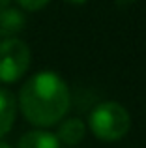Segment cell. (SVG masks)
<instances>
[{"instance_id":"obj_1","label":"cell","mask_w":146,"mask_h":148,"mask_svg":"<svg viewBox=\"0 0 146 148\" xmlns=\"http://www.w3.org/2000/svg\"><path fill=\"white\" fill-rule=\"evenodd\" d=\"M70 88L58 73L40 71L19 92V107L32 126L49 127L58 124L70 111Z\"/></svg>"},{"instance_id":"obj_2","label":"cell","mask_w":146,"mask_h":148,"mask_svg":"<svg viewBox=\"0 0 146 148\" xmlns=\"http://www.w3.org/2000/svg\"><path fill=\"white\" fill-rule=\"evenodd\" d=\"M88 124L98 139L105 143H114L128 135L131 127V116L124 105L116 101H105L90 112Z\"/></svg>"},{"instance_id":"obj_3","label":"cell","mask_w":146,"mask_h":148,"mask_svg":"<svg viewBox=\"0 0 146 148\" xmlns=\"http://www.w3.org/2000/svg\"><path fill=\"white\" fill-rule=\"evenodd\" d=\"M30 47L19 38L0 41V83H15L30 68Z\"/></svg>"},{"instance_id":"obj_4","label":"cell","mask_w":146,"mask_h":148,"mask_svg":"<svg viewBox=\"0 0 146 148\" xmlns=\"http://www.w3.org/2000/svg\"><path fill=\"white\" fill-rule=\"evenodd\" d=\"M26 25V19L23 11L15 10V8H4L0 10V40H8V38H15Z\"/></svg>"},{"instance_id":"obj_5","label":"cell","mask_w":146,"mask_h":148,"mask_svg":"<svg viewBox=\"0 0 146 148\" xmlns=\"http://www.w3.org/2000/svg\"><path fill=\"white\" fill-rule=\"evenodd\" d=\"M17 114V101L6 88H0V139L10 133Z\"/></svg>"},{"instance_id":"obj_6","label":"cell","mask_w":146,"mask_h":148,"mask_svg":"<svg viewBox=\"0 0 146 148\" xmlns=\"http://www.w3.org/2000/svg\"><path fill=\"white\" fill-rule=\"evenodd\" d=\"M17 148H60L56 135L45 130H34L25 133L17 143Z\"/></svg>"},{"instance_id":"obj_7","label":"cell","mask_w":146,"mask_h":148,"mask_svg":"<svg viewBox=\"0 0 146 148\" xmlns=\"http://www.w3.org/2000/svg\"><path fill=\"white\" fill-rule=\"evenodd\" d=\"M84 133H86V127H84L83 120L70 118V120H64L60 124L56 139H58V143H64L68 146H75L84 139Z\"/></svg>"},{"instance_id":"obj_8","label":"cell","mask_w":146,"mask_h":148,"mask_svg":"<svg viewBox=\"0 0 146 148\" xmlns=\"http://www.w3.org/2000/svg\"><path fill=\"white\" fill-rule=\"evenodd\" d=\"M51 0H17V4L26 11H38L41 8H45Z\"/></svg>"},{"instance_id":"obj_9","label":"cell","mask_w":146,"mask_h":148,"mask_svg":"<svg viewBox=\"0 0 146 148\" xmlns=\"http://www.w3.org/2000/svg\"><path fill=\"white\" fill-rule=\"evenodd\" d=\"M64 2H68V4H73V6H81V4L88 2V0H64Z\"/></svg>"},{"instance_id":"obj_10","label":"cell","mask_w":146,"mask_h":148,"mask_svg":"<svg viewBox=\"0 0 146 148\" xmlns=\"http://www.w3.org/2000/svg\"><path fill=\"white\" fill-rule=\"evenodd\" d=\"M10 2H11V0H0V10L8 8V6H10Z\"/></svg>"},{"instance_id":"obj_11","label":"cell","mask_w":146,"mask_h":148,"mask_svg":"<svg viewBox=\"0 0 146 148\" xmlns=\"http://www.w3.org/2000/svg\"><path fill=\"white\" fill-rule=\"evenodd\" d=\"M0 148H11L8 143H4V141H0Z\"/></svg>"}]
</instances>
